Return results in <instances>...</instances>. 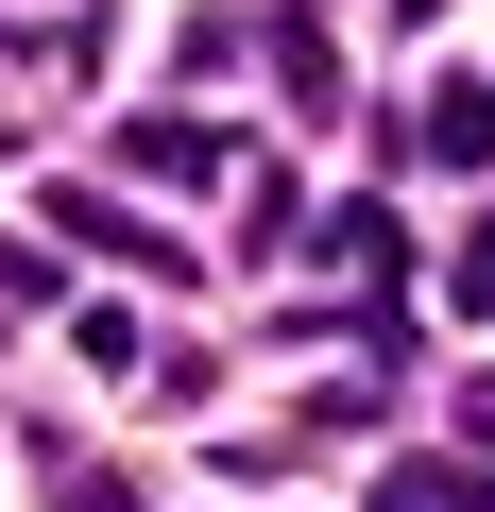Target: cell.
<instances>
[{"label": "cell", "mask_w": 495, "mask_h": 512, "mask_svg": "<svg viewBox=\"0 0 495 512\" xmlns=\"http://www.w3.org/2000/svg\"><path fill=\"white\" fill-rule=\"evenodd\" d=\"M35 222H52V239H69V256H86V239H103V256H137V274H171V239H154V222H137V205H103V188H52V205H35Z\"/></svg>", "instance_id": "1"}, {"label": "cell", "mask_w": 495, "mask_h": 512, "mask_svg": "<svg viewBox=\"0 0 495 512\" xmlns=\"http://www.w3.org/2000/svg\"><path fill=\"white\" fill-rule=\"evenodd\" d=\"M257 52H274V86H291V120H342V35H325V18H274Z\"/></svg>", "instance_id": "2"}, {"label": "cell", "mask_w": 495, "mask_h": 512, "mask_svg": "<svg viewBox=\"0 0 495 512\" xmlns=\"http://www.w3.org/2000/svg\"><path fill=\"white\" fill-rule=\"evenodd\" d=\"M410 137H427V154H444V171H478V154H495V86H478V69H444V86H427V120H410Z\"/></svg>", "instance_id": "3"}, {"label": "cell", "mask_w": 495, "mask_h": 512, "mask_svg": "<svg viewBox=\"0 0 495 512\" xmlns=\"http://www.w3.org/2000/svg\"><path fill=\"white\" fill-rule=\"evenodd\" d=\"M359 512H495V478H461V461H393Z\"/></svg>", "instance_id": "4"}, {"label": "cell", "mask_w": 495, "mask_h": 512, "mask_svg": "<svg viewBox=\"0 0 495 512\" xmlns=\"http://www.w3.org/2000/svg\"><path fill=\"white\" fill-rule=\"evenodd\" d=\"M137 171H171V188H205V171H222V120H137Z\"/></svg>", "instance_id": "5"}, {"label": "cell", "mask_w": 495, "mask_h": 512, "mask_svg": "<svg viewBox=\"0 0 495 512\" xmlns=\"http://www.w3.org/2000/svg\"><path fill=\"white\" fill-rule=\"evenodd\" d=\"M461 308H478V325H495V222H478V239H461Z\"/></svg>", "instance_id": "6"}]
</instances>
